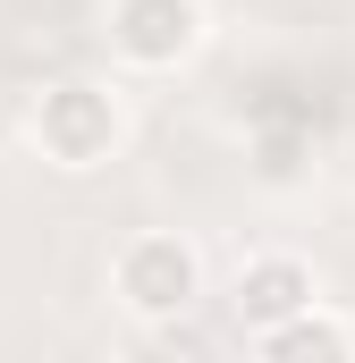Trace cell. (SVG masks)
<instances>
[{
	"mask_svg": "<svg viewBox=\"0 0 355 363\" xmlns=\"http://www.w3.org/2000/svg\"><path fill=\"white\" fill-rule=\"evenodd\" d=\"M263 363H355V338H347V321H330L313 304L288 330H263Z\"/></svg>",
	"mask_w": 355,
	"mask_h": 363,
	"instance_id": "cell-6",
	"label": "cell"
},
{
	"mask_svg": "<svg viewBox=\"0 0 355 363\" xmlns=\"http://www.w3.org/2000/svg\"><path fill=\"white\" fill-rule=\"evenodd\" d=\"M296 313H313V271L296 254H263L237 271V321L263 338V330H288Z\"/></svg>",
	"mask_w": 355,
	"mask_h": 363,
	"instance_id": "cell-4",
	"label": "cell"
},
{
	"mask_svg": "<svg viewBox=\"0 0 355 363\" xmlns=\"http://www.w3.org/2000/svg\"><path fill=\"white\" fill-rule=\"evenodd\" d=\"M110 279H119V304H127L136 321H178V313L203 296V262H195L186 237H136Z\"/></svg>",
	"mask_w": 355,
	"mask_h": 363,
	"instance_id": "cell-2",
	"label": "cell"
},
{
	"mask_svg": "<svg viewBox=\"0 0 355 363\" xmlns=\"http://www.w3.org/2000/svg\"><path fill=\"white\" fill-rule=\"evenodd\" d=\"M246 135H254V161H263V178H296V169L313 161V110H305V101L254 93V101H246Z\"/></svg>",
	"mask_w": 355,
	"mask_h": 363,
	"instance_id": "cell-5",
	"label": "cell"
},
{
	"mask_svg": "<svg viewBox=\"0 0 355 363\" xmlns=\"http://www.w3.org/2000/svg\"><path fill=\"white\" fill-rule=\"evenodd\" d=\"M119 135H127V118H119L110 85H85V77L43 85V101H34V144H43L60 169H93V161H110Z\"/></svg>",
	"mask_w": 355,
	"mask_h": 363,
	"instance_id": "cell-1",
	"label": "cell"
},
{
	"mask_svg": "<svg viewBox=\"0 0 355 363\" xmlns=\"http://www.w3.org/2000/svg\"><path fill=\"white\" fill-rule=\"evenodd\" d=\"M110 43H119L136 68H178V60L203 43V9H195V0H119V9H110Z\"/></svg>",
	"mask_w": 355,
	"mask_h": 363,
	"instance_id": "cell-3",
	"label": "cell"
}]
</instances>
